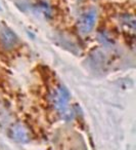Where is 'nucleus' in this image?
Wrapping results in <instances>:
<instances>
[{
	"label": "nucleus",
	"mask_w": 136,
	"mask_h": 150,
	"mask_svg": "<svg viewBox=\"0 0 136 150\" xmlns=\"http://www.w3.org/2000/svg\"><path fill=\"white\" fill-rule=\"evenodd\" d=\"M52 103L56 110L62 114L66 115L69 111V101L70 95L69 92L62 86H58L52 94Z\"/></svg>",
	"instance_id": "f257e3e1"
},
{
	"label": "nucleus",
	"mask_w": 136,
	"mask_h": 150,
	"mask_svg": "<svg viewBox=\"0 0 136 150\" xmlns=\"http://www.w3.org/2000/svg\"><path fill=\"white\" fill-rule=\"evenodd\" d=\"M97 13L95 9H90V11L84 13L81 16L78 23V29L82 34H88L92 31L94 28V25L96 23Z\"/></svg>",
	"instance_id": "f03ea898"
},
{
	"label": "nucleus",
	"mask_w": 136,
	"mask_h": 150,
	"mask_svg": "<svg viewBox=\"0 0 136 150\" xmlns=\"http://www.w3.org/2000/svg\"><path fill=\"white\" fill-rule=\"evenodd\" d=\"M1 41L5 47H11L17 42V36L13 31L8 29H4L1 33Z\"/></svg>",
	"instance_id": "7ed1b4c3"
},
{
	"label": "nucleus",
	"mask_w": 136,
	"mask_h": 150,
	"mask_svg": "<svg viewBox=\"0 0 136 150\" xmlns=\"http://www.w3.org/2000/svg\"><path fill=\"white\" fill-rule=\"evenodd\" d=\"M13 137L15 138V140L19 142H22V143H26L29 140V137H28V133L23 127L21 125H18V127H13Z\"/></svg>",
	"instance_id": "20e7f679"
}]
</instances>
